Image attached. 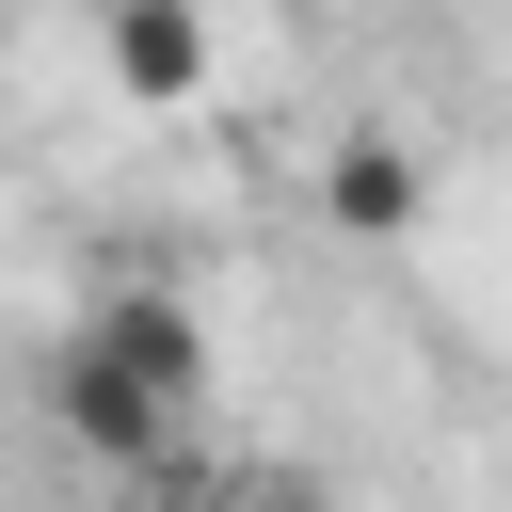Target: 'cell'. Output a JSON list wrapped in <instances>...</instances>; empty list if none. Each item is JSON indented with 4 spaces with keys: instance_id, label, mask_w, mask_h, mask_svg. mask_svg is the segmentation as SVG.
<instances>
[{
    "instance_id": "3",
    "label": "cell",
    "mask_w": 512,
    "mask_h": 512,
    "mask_svg": "<svg viewBox=\"0 0 512 512\" xmlns=\"http://www.w3.org/2000/svg\"><path fill=\"white\" fill-rule=\"evenodd\" d=\"M320 208H336L352 240H400V224H416V160H400V144H336V160H320Z\"/></svg>"
},
{
    "instance_id": "1",
    "label": "cell",
    "mask_w": 512,
    "mask_h": 512,
    "mask_svg": "<svg viewBox=\"0 0 512 512\" xmlns=\"http://www.w3.org/2000/svg\"><path fill=\"white\" fill-rule=\"evenodd\" d=\"M192 400H208V320H192L160 272L96 288V320L48 352V416H64L96 464H160V448L192 432Z\"/></svg>"
},
{
    "instance_id": "2",
    "label": "cell",
    "mask_w": 512,
    "mask_h": 512,
    "mask_svg": "<svg viewBox=\"0 0 512 512\" xmlns=\"http://www.w3.org/2000/svg\"><path fill=\"white\" fill-rule=\"evenodd\" d=\"M96 64H112L128 96H192V80H208V16H160V0H144V16H96Z\"/></svg>"
},
{
    "instance_id": "4",
    "label": "cell",
    "mask_w": 512,
    "mask_h": 512,
    "mask_svg": "<svg viewBox=\"0 0 512 512\" xmlns=\"http://www.w3.org/2000/svg\"><path fill=\"white\" fill-rule=\"evenodd\" d=\"M208 512H336V496H320L304 464H224V480H208Z\"/></svg>"
}]
</instances>
